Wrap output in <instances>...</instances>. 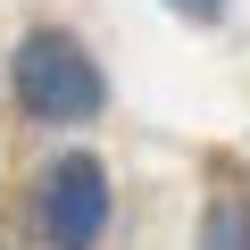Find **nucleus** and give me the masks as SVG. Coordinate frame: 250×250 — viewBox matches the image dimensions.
<instances>
[{
    "mask_svg": "<svg viewBox=\"0 0 250 250\" xmlns=\"http://www.w3.org/2000/svg\"><path fill=\"white\" fill-rule=\"evenodd\" d=\"M175 9H184V17H217L225 0H175Z\"/></svg>",
    "mask_w": 250,
    "mask_h": 250,
    "instance_id": "4",
    "label": "nucleus"
},
{
    "mask_svg": "<svg viewBox=\"0 0 250 250\" xmlns=\"http://www.w3.org/2000/svg\"><path fill=\"white\" fill-rule=\"evenodd\" d=\"M9 83H17L25 117H42V125H83V117H100V100H108V83H100L92 50H83L75 34H50V25L17 42Z\"/></svg>",
    "mask_w": 250,
    "mask_h": 250,
    "instance_id": "1",
    "label": "nucleus"
},
{
    "mask_svg": "<svg viewBox=\"0 0 250 250\" xmlns=\"http://www.w3.org/2000/svg\"><path fill=\"white\" fill-rule=\"evenodd\" d=\"M34 233H42V250H92V242L108 233V175H100V159L67 150V159L42 175V192H34Z\"/></svg>",
    "mask_w": 250,
    "mask_h": 250,
    "instance_id": "2",
    "label": "nucleus"
},
{
    "mask_svg": "<svg viewBox=\"0 0 250 250\" xmlns=\"http://www.w3.org/2000/svg\"><path fill=\"white\" fill-rule=\"evenodd\" d=\"M200 250H250V200H217V208H208Z\"/></svg>",
    "mask_w": 250,
    "mask_h": 250,
    "instance_id": "3",
    "label": "nucleus"
}]
</instances>
